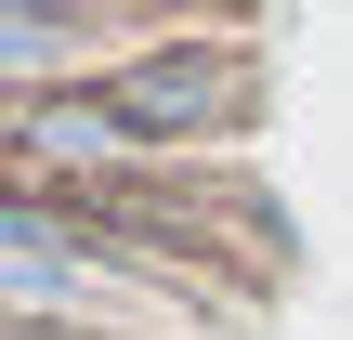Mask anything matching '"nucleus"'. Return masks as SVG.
<instances>
[{"mask_svg":"<svg viewBox=\"0 0 353 340\" xmlns=\"http://www.w3.org/2000/svg\"><path fill=\"white\" fill-rule=\"evenodd\" d=\"M92 13H157V0H92Z\"/></svg>","mask_w":353,"mask_h":340,"instance_id":"2","label":"nucleus"},{"mask_svg":"<svg viewBox=\"0 0 353 340\" xmlns=\"http://www.w3.org/2000/svg\"><path fill=\"white\" fill-rule=\"evenodd\" d=\"M105 92H118V118L144 131V157H170V144H236L249 131V105H262V66H249V39H157V52H105L92 66Z\"/></svg>","mask_w":353,"mask_h":340,"instance_id":"1","label":"nucleus"}]
</instances>
